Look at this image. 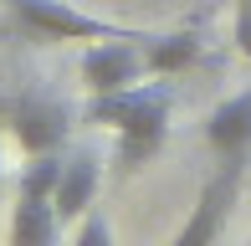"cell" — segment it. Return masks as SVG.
<instances>
[{
  "label": "cell",
  "mask_w": 251,
  "mask_h": 246,
  "mask_svg": "<svg viewBox=\"0 0 251 246\" xmlns=\"http://www.w3.org/2000/svg\"><path fill=\"white\" fill-rule=\"evenodd\" d=\"M169 113H175V98L164 87H123V93H93L87 103V123L102 128H118V170L133 174L164 149L169 139Z\"/></svg>",
  "instance_id": "obj_1"
},
{
  "label": "cell",
  "mask_w": 251,
  "mask_h": 246,
  "mask_svg": "<svg viewBox=\"0 0 251 246\" xmlns=\"http://www.w3.org/2000/svg\"><path fill=\"white\" fill-rule=\"evenodd\" d=\"M10 21L21 36L31 41H108V36H154L144 26H123L108 16H87V10L67 5V0H5Z\"/></svg>",
  "instance_id": "obj_2"
},
{
  "label": "cell",
  "mask_w": 251,
  "mask_h": 246,
  "mask_svg": "<svg viewBox=\"0 0 251 246\" xmlns=\"http://www.w3.org/2000/svg\"><path fill=\"white\" fill-rule=\"evenodd\" d=\"M144 41H149V36L93 41V47L82 51V82H87V93H123V87H139L144 77H149Z\"/></svg>",
  "instance_id": "obj_3"
},
{
  "label": "cell",
  "mask_w": 251,
  "mask_h": 246,
  "mask_svg": "<svg viewBox=\"0 0 251 246\" xmlns=\"http://www.w3.org/2000/svg\"><path fill=\"white\" fill-rule=\"evenodd\" d=\"M5 118L26 154H56L67 144V108L47 93H21L16 103H5Z\"/></svg>",
  "instance_id": "obj_4"
},
{
  "label": "cell",
  "mask_w": 251,
  "mask_h": 246,
  "mask_svg": "<svg viewBox=\"0 0 251 246\" xmlns=\"http://www.w3.org/2000/svg\"><path fill=\"white\" fill-rule=\"evenodd\" d=\"M236 195H241V164H221L215 180H205L200 200H195V216L179 226V246H200V241H215L226 231V216H231Z\"/></svg>",
  "instance_id": "obj_5"
},
{
  "label": "cell",
  "mask_w": 251,
  "mask_h": 246,
  "mask_svg": "<svg viewBox=\"0 0 251 246\" xmlns=\"http://www.w3.org/2000/svg\"><path fill=\"white\" fill-rule=\"evenodd\" d=\"M205 144H210V154L221 164H246V154H251V87L221 98V103L210 108Z\"/></svg>",
  "instance_id": "obj_6"
},
{
  "label": "cell",
  "mask_w": 251,
  "mask_h": 246,
  "mask_svg": "<svg viewBox=\"0 0 251 246\" xmlns=\"http://www.w3.org/2000/svg\"><path fill=\"white\" fill-rule=\"evenodd\" d=\"M98 190H102V154H98V149L67 154V159H62V180H56V195H51L62 226H72L77 216H87V210H93Z\"/></svg>",
  "instance_id": "obj_7"
},
{
  "label": "cell",
  "mask_w": 251,
  "mask_h": 246,
  "mask_svg": "<svg viewBox=\"0 0 251 246\" xmlns=\"http://www.w3.org/2000/svg\"><path fill=\"white\" fill-rule=\"evenodd\" d=\"M62 216H56V200L47 190H21L16 185V210H10V241L16 246H47L62 236Z\"/></svg>",
  "instance_id": "obj_8"
},
{
  "label": "cell",
  "mask_w": 251,
  "mask_h": 246,
  "mask_svg": "<svg viewBox=\"0 0 251 246\" xmlns=\"http://www.w3.org/2000/svg\"><path fill=\"white\" fill-rule=\"evenodd\" d=\"M144 57H149V72H185V67H195L200 57V36L195 31H154L149 41H144Z\"/></svg>",
  "instance_id": "obj_9"
},
{
  "label": "cell",
  "mask_w": 251,
  "mask_h": 246,
  "mask_svg": "<svg viewBox=\"0 0 251 246\" xmlns=\"http://www.w3.org/2000/svg\"><path fill=\"white\" fill-rule=\"evenodd\" d=\"M236 51H241V57H251V0H241V5H236Z\"/></svg>",
  "instance_id": "obj_10"
},
{
  "label": "cell",
  "mask_w": 251,
  "mask_h": 246,
  "mask_svg": "<svg viewBox=\"0 0 251 246\" xmlns=\"http://www.w3.org/2000/svg\"><path fill=\"white\" fill-rule=\"evenodd\" d=\"M72 226H77V241H108V236H113V231L102 226V221L93 216V210H87V216H77Z\"/></svg>",
  "instance_id": "obj_11"
}]
</instances>
